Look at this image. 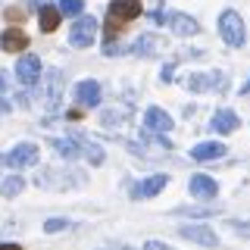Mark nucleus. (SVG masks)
<instances>
[{"mask_svg":"<svg viewBox=\"0 0 250 250\" xmlns=\"http://www.w3.org/2000/svg\"><path fill=\"white\" fill-rule=\"evenodd\" d=\"M188 191H191V197H197V200H213L219 194V182L213 175H207V172H197V175L188 178Z\"/></svg>","mask_w":250,"mask_h":250,"instance_id":"obj_8","label":"nucleus"},{"mask_svg":"<svg viewBox=\"0 0 250 250\" xmlns=\"http://www.w3.org/2000/svg\"><path fill=\"white\" fill-rule=\"evenodd\" d=\"M241 94H250V78H247V84H244V88H241Z\"/></svg>","mask_w":250,"mask_h":250,"instance_id":"obj_33","label":"nucleus"},{"mask_svg":"<svg viewBox=\"0 0 250 250\" xmlns=\"http://www.w3.org/2000/svg\"><path fill=\"white\" fill-rule=\"evenodd\" d=\"M219 38L229 47H244L247 41V25L238 10H222L219 13Z\"/></svg>","mask_w":250,"mask_h":250,"instance_id":"obj_3","label":"nucleus"},{"mask_svg":"<svg viewBox=\"0 0 250 250\" xmlns=\"http://www.w3.org/2000/svg\"><path fill=\"white\" fill-rule=\"evenodd\" d=\"M41 188H57V191H69V188H78V185H84L88 178H84V172H78V169H41L38 172V178H35Z\"/></svg>","mask_w":250,"mask_h":250,"instance_id":"obj_2","label":"nucleus"},{"mask_svg":"<svg viewBox=\"0 0 250 250\" xmlns=\"http://www.w3.org/2000/svg\"><path fill=\"white\" fill-rule=\"evenodd\" d=\"M216 213H219V207H175L172 209V216H191V219H209Z\"/></svg>","mask_w":250,"mask_h":250,"instance_id":"obj_22","label":"nucleus"},{"mask_svg":"<svg viewBox=\"0 0 250 250\" xmlns=\"http://www.w3.org/2000/svg\"><path fill=\"white\" fill-rule=\"evenodd\" d=\"M50 147L62 156V160H78V156H82V147H78L75 138H53Z\"/></svg>","mask_w":250,"mask_h":250,"instance_id":"obj_19","label":"nucleus"},{"mask_svg":"<svg viewBox=\"0 0 250 250\" xmlns=\"http://www.w3.org/2000/svg\"><path fill=\"white\" fill-rule=\"evenodd\" d=\"M41 57H35V53H25V57H19V62H16V78H19L25 88H31V84L41 78Z\"/></svg>","mask_w":250,"mask_h":250,"instance_id":"obj_9","label":"nucleus"},{"mask_svg":"<svg viewBox=\"0 0 250 250\" xmlns=\"http://www.w3.org/2000/svg\"><path fill=\"white\" fill-rule=\"evenodd\" d=\"M97 19L88 13H82V16H75V22H72V31H69V44L78 47V50H88V47L97 41Z\"/></svg>","mask_w":250,"mask_h":250,"instance_id":"obj_4","label":"nucleus"},{"mask_svg":"<svg viewBox=\"0 0 250 250\" xmlns=\"http://www.w3.org/2000/svg\"><path fill=\"white\" fill-rule=\"evenodd\" d=\"M69 229H75L72 219H47V222H44L47 234H60V231H69Z\"/></svg>","mask_w":250,"mask_h":250,"instance_id":"obj_25","label":"nucleus"},{"mask_svg":"<svg viewBox=\"0 0 250 250\" xmlns=\"http://www.w3.org/2000/svg\"><path fill=\"white\" fill-rule=\"evenodd\" d=\"M144 125H147V131L169 135V131L175 128V119H172V116H169L163 106H147V109H144Z\"/></svg>","mask_w":250,"mask_h":250,"instance_id":"obj_10","label":"nucleus"},{"mask_svg":"<svg viewBox=\"0 0 250 250\" xmlns=\"http://www.w3.org/2000/svg\"><path fill=\"white\" fill-rule=\"evenodd\" d=\"M60 10H57V3H50V0H47L44 6H38V25H41V31L44 35H50V31H57L60 28Z\"/></svg>","mask_w":250,"mask_h":250,"instance_id":"obj_17","label":"nucleus"},{"mask_svg":"<svg viewBox=\"0 0 250 250\" xmlns=\"http://www.w3.org/2000/svg\"><path fill=\"white\" fill-rule=\"evenodd\" d=\"M60 94H62V72L53 69V72H50V84H47V100L57 106L60 104Z\"/></svg>","mask_w":250,"mask_h":250,"instance_id":"obj_23","label":"nucleus"},{"mask_svg":"<svg viewBox=\"0 0 250 250\" xmlns=\"http://www.w3.org/2000/svg\"><path fill=\"white\" fill-rule=\"evenodd\" d=\"M141 13H144L141 0H109V6H106V25H104L106 41H116L119 31L128 25L131 19H138Z\"/></svg>","mask_w":250,"mask_h":250,"instance_id":"obj_1","label":"nucleus"},{"mask_svg":"<svg viewBox=\"0 0 250 250\" xmlns=\"http://www.w3.org/2000/svg\"><path fill=\"white\" fill-rule=\"evenodd\" d=\"M3 163L10 169H28L38 163V144H31V141H22V144H16L10 153L3 156Z\"/></svg>","mask_w":250,"mask_h":250,"instance_id":"obj_6","label":"nucleus"},{"mask_svg":"<svg viewBox=\"0 0 250 250\" xmlns=\"http://www.w3.org/2000/svg\"><path fill=\"white\" fill-rule=\"evenodd\" d=\"M57 10H60V16H82L84 13V0H60L57 3Z\"/></svg>","mask_w":250,"mask_h":250,"instance_id":"obj_24","label":"nucleus"},{"mask_svg":"<svg viewBox=\"0 0 250 250\" xmlns=\"http://www.w3.org/2000/svg\"><path fill=\"white\" fill-rule=\"evenodd\" d=\"M209 128H213L216 135H231V131L241 128V119H238V113H234V109L222 106V109H216V113H213V119H209Z\"/></svg>","mask_w":250,"mask_h":250,"instance_id":"obj_13","label":"nucleus"},{"mask_svg":"<svg viewBox=\"0 0 250 250\" xmlns=\"http://www.w3.org/2000/svg\"><path fill=\"white\" fill-rule=\"evenodd\" d=\"M172 69H175V66H172V62H169L166 69H163V82H169V78H172Z\"/></svg>","mask_w":250,"mask_h":250,"instance_id":"obj_30","label":"nucleus"},{"mask_svg":"<svg viewBox=\"0 0 250 250\" xmlns=\"http://www.w3.org/2000/svg\"><path fill=\"white\" fill-rule=\"evenodd\" d=\"M72 138H75V135H72ZM75 141H78V147H82V156L91 163V166H104V160H106L104 147L94 144V141H88V138H75Z\"/></svg>","mask_w":250,"mask_h":250,"instance_id":"obj_18","label":"nucleus"},{"mask_svg":"<svg viewBox=\"0 0 250 250\" xmlns=\"http://www.w3.org/2000/svg\"><path fill=\"white\" fill-rule=\"evenodd\" d=\"M141 250H172V247L166 244V241H156V238H153V241H147V244L141 247Z\"/></svg>","mask_w":250,"mask_h":250,"instance_id":"obj_28","label":"nucleus"},{"mask_svg":"<svg viewBox=\"0 0 250 250\" xmlns=\"http://www.w3.org/2000/svg\"><path fill=\"white\" fill-rule=\"evenodd\" d=\"M0 250H22V244H0Z\"/></svg>","mask_w":250,"mask_h":250,"instance_id":"obj_31","label":"nucleus"},{"mask_svg":"<svg viewBox=\"0 0 250 250\" xmlns=\"http://www.w3.org/2000/svg\"><path fill=\"white\" fill-rule=\"evenodd\" d=\"M222 156H229V147L222 141H200V144L191 147L194 163H213V160H222Z\"/></svg>","mask_w":250,"mask_h":250,"instance_id":"obj_11","label":"nucleus"},{"mask_svg":"<svg viewBox=\"0 0 250 250\" xmlns=\"http://www.w3.org/2000/svg\"><path fill=\"white\" fill-rule=\"evenodd\" d=\"M122 250H135V247H122Z\"/></svg>","mask_w":250,"mask_h":250,"instance_id":"obj_34","label":"nucleus"},{"mask_svg":"<svg viewBox=\"0 0 250 250\" xmlns=\"http://www.w3.org/2000/svg\"><path fill=\"white\" fill-rule=\"evenodd\" d=\"M178 234H182L185 241H191V244H197V247H207V250L219 247V234L209 229L207 222H188V225L178 229Z\"/></svg>","mask_w":250,"mask_h":250,"instance_id":"obj_5","label":"nucleus"},{"mask_svg":"<svg viewBox=\"0 0 250 250\" xmlns=\"http://www.w3.org/2000/svg\"><path fill=\"white\" fill-rule=\"evenodd\" d=\"M166 22H169V28L175 31L178 38H194V35H200V22L194 19V16H188V13H169Z\"/></svg>","mask_w":250,"mask_h":250,"instance_id":"obj_14","label":"nucleus"},{"mask_svg":"<svg viewBox=\"0 0 250 250\" xmlns=\"http://www.w3.org/2000/svg\"><path fill=\"white\" fill-rule=\"evenodd\" d=\"M156 47H160V41H156V35H141L138 41L128 44V53H135V57H150V53H156Z\"/></svg>","mask_w":250,"mask_h":250,"instance_id":"obj_20","label":"nucleus"},{"mask_svg":"<svg viewBox=\"0 0 250 250\" xmlns=\"http://www.w3.org/2000/svg\"><path fill=\"white\" fill-rule=\"evenodd\" d=\"M166 185H169V175H166V172H156V175L144 178V182H138L135 188H131V197H135V200H141V197H156V194L166 191Z\"/></svg>","mask_w":250,"mask_h":250,"instance_id":"obj_12","label":"nucleus"},{"mask_svg":"<svg viewBox=\"0 0 250 250\" xmlns=\"http://www.w3.org/2000/svg\"><path fill=\"white\" fill-rule=\"evenodd\" d=\"M100 97H104V91H100L97 78H84V82L75 84V100L82 106H100Z\"/></svg>","mask_w":250,"mask_h":250,"instance_id":"obj_15","label":"nucleus"},{"mask_svg":"<svg viewBox=\"0 0 250 250\" xmlns=\"http://www.w3.org/2000/svg\"><path fill=\"white\" fill-rule=\"evenodd\" d=\"M22 191H25V178H22V175L0 178V194H3V197H19Z\"/></svg>","mask_w":250,"mask_h":250,"instance_id":"obj_21","label":"nucleus"},{"mask_svg":"<svg viewBox=\"0 0 250 250\" xmlns=\"http://www.w3.org/2000/svg\"><path fill=\"white\" fill-rule=\"evenodd\" d=\"M229 229L241 238H250V219H229Z\"/></svg>","mask_w":250,"mask_h":250,"instance_id":"obj_26","label":"nucleus"},{"mask_svg":"<svg viewBox=\"0 0 250 250\" xmlns=\"http://www.w3.org/2000/svg\"><path fill=\"white\" fill-rule=\"evenodd\" d=\"M6 88H10V78H6V72H3V69H0V97H3V94H6Z\"/></svg>","mask_w":250,"mask_h":250,"instance_id":"obj_29","label":"nucleus"},{"mask_svg":"<svg viewBox=\"0 0 250 250\" xmlns=\"http://www.w3.org/2000/svg\"><path fill=\"white\" fill-rule=\"evenodd\" d=\"M6 19H10V22H22V19H25V10H19V6H6Z\"/></svg>","mask_w":250,"mask_h":250,"instance_id":"obj_27","label":"nucleus"},{"mask_svg":"<svg viewBox=\"0 0 250 250\" xmlns=\"http://www.w3.org/2000/svg\"><path fill=\"white\" fill-rule=\"evenodd\" d=\"M6 109H10V106H6V100H3V97H0V116H3V113H6Z\"/></svg>","mask_w":250,"mask_h":250,"instance_id":"obj_32","label":"nucleus"},{"mask_svg":"<svg viewBox=\"0 0 250 250\" xmlns=\"http://www.w3.org/2000/svg\"><path fill=\"white\" fill-rule=\"evenodd\" d=\"M222 72H194L185 78V88L191 94H207V91H219L222 88Z\"/></svg>","mask_w":250,"mask_h":250,"instance_id":"obj_7","label":"nucleus"},{"mask_svg":"<svg viewBox=\"0 0 250 250\" xmlns=\"http://www.w3.org/2000/svg\"><path fill=\"white\" fill-rule=\"evenodd\" d=\"M0 47H3L6 53H25L28 50V35L22 28H6L3 35H0Z\"/></svg>","mask_w":250,"mask_h":250,"instance_id":"obj_16","label":"nucleus"}]
</instances>
